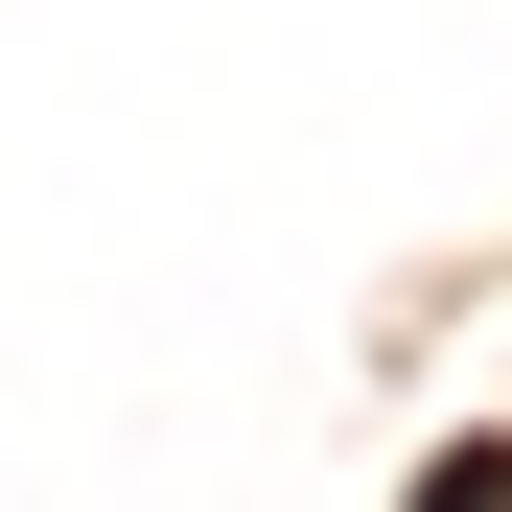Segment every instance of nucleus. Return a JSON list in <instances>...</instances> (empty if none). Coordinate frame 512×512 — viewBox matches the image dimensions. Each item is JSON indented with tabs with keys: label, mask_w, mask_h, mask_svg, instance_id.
I'll return each mask as SVG.
<instances>
[{
	"label": "nucleus",
	"mask_w": 512,
	"mask_h": 512,
	"mask_svg": "<svg viewBox=\"0 0 512 512\" xmlns=\"http://www.w3.org/2000/svg\"><path fill=\"white\" fill-rule=\"evenodd\" d=\"M419 512H512V443H466V466H443V489H419Z\"/></svg>",
	"instance_id": "nucleus-1"
}]
</instances>
